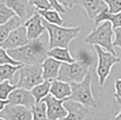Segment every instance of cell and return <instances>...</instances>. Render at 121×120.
<instances>
[{"mask_svg": "<svg viewBox=\"0 0 121 120\" xmlns=\"http://www.w3.org/2000/svg\"><path fill=\"white\" fill-rule=\"evenodd\" d=\"M48 51L44 43L39 38L30 41L27 44L14 50H8V54L20 62L22 65H35L42 64L48 58Z\"/></svg>", "mask_w": 121, "mask_h": 120, "instance_id": "1", "label": "cell"}, {"mask_svg": "<svg viewBox=\"0 0 121 120\" xmlns=\"http://www.w3.org/2000/svg\"><path fill=\"white\" fill-rule=\"evenodd\" d=\"M43 25L45 27L49 41L48 49L53 48H69V45L72 41L78 37L81 31V26L64 27L61 25H52L43 20Z\"/></svg>", "mask_w": 121, "mask_h": 120, "instance_id": "2", "label": "cell"}, {"mask_svg": "<svg viewBox=\"0 0 121 120\" xmlns=\"http://www.w3.org/2000/svg\"><path fill=\"white\" fill-rule=\"evenodd\" d=\"M113 35L114 29L111 23L108 21H105L97 25L91 33L86 35L83 42L87 44L93 46L98 45L113 55L117 56L115 47L113 45Z\"/></svg>", "mask_w": 121, "mask_h": 120, "instance_id": "3", "label": "cell"}, {"mask_svg": "<svg viewBox=\"0 0 121 120\" xmlns=\"http://www.w3.org/2000/svg\"><path fill=\"white\" fill-rule=\"evenodd\" d=\"M91 82L92 78L91 73H89L82 81L78 83H71V95L68 99L80 103L90 109L96 108L98 104L92 93Z\"/></svg>", "mask_w": 121, "mask_h": 120, "instance_id": "4", "label": "cell"}, {"mask_svg": "<svg viewBox=\"0 0 121 120\" xmlns=\"http://www.w3.org/2000/svg\"><path fill=\"white\" fill-rule=\"evenodd\" d=\"M94 50L98 57V65L96 68L98 82L100 86H103L110 75L112 68L118 63L121 59L118 56L113 55L98 45L94 46Z\"/></svg>", "mask_w": 121, "mask_h": 120, "instance_id": "5", "label": "cell"}, {"mask_svg": "<svg viewBox=\"0 0 121 120\" xmlns=\"http://www.w3.org/2000/svg\"><path fill=\"white\" fill-rule=\"evenodd\" d=\"M90 64L84 60H75L72 63H62L58 80L67 83L81 82L90 73Z\"/></svg>", "mask_w": 121, "mask_h": 120, "instance_id": "6", "label": "cell"}, {"mask_svg": "<svg viewBox=\"0 0 121 120\" xmlns=\"http://www.w3.org/2000/svg\"><path fill=\"white\" fill-rule=\"evenodd\" d=\"M19 80L16 83L17 88L31 90L35 86L43 82L42 64L23 65L19 71Z\"/></svg>", "mask_w": 121, "mask_h": 120, "instance_id": "7", "label": "cell"}, {"mask_svg": "<svg viewBox=\"0 0 121 120\" xmlns=\"http://www.w3.org/2000/svg\"><path fill=\"white\" fill-rule=\"evenodd\" d=\"M42 101H43L46 105V115L48 120L63 119L68 114L64 107L66 100L57 99L52 94H49Z\"/></svg>", "mask_w": 121, "mask_h": 120, "instance_id": "8", "label": "cell"}, {"mask_svg": "<svg viewBox=\"0 0 121 120\" xmlns=\"http://www.w3.org/2000/svg\"><path fill=\"white\" fill-rule=\"evenodd\" d=\"M5 3L23 22L28 20L36 12L29 0H5Z\"/></svg>", "mask_w": 121, "mask_h": 120, "instance_id": "9", "label": "cell"}, {"mask_svg": "<svg viewBox=\"0 0 121 120\" xmlns=\"http://www.w3.org/2000/svg\"><path fill=\"white\" fill-rule=\"evenodd\" d=\"M8 105L23 106L28 108H32L36 104L35 97L33 96L31 90L17 88L15 89L8 97Z\"/></svg>", "mask_w": 121, "mask_h": 120, "instance_id": "10", "label": "cell"}, {"mask_svg": "<svg viewBox=\"0 0 121 120\" xmlns=\"http://www.w3.org/2000/svg\"><path fill=\"white\" fill-rule=\"evenodd\" d=\"M24 26L26 28L27 37L30 41L37 40L45 33V27L43 25V19L37 12L33 16L24 23Z\"/></svg>", "mask_w": 121, "mask_h": 120, "instance_id": "11", "label": "cell"}, {"mask_svg": "<svg viewBox=\"0 0 121 120\" xmlns=\"http://www.w3.org/2000/svg\"><path fill=\"white\" fill-rule=\"evenodd\" d=\"M28 43H30V40L27 37L26 28L24 25H21L11 33L7 39L1 45V47L7 51L14 50L27 44Z\"/></svg>", "mask_w": 121, "mask_h": 120, "instance_id": "12", "label": "cell"}, {"mask_svg": "<svg viewBox=\"0 0 121 120\" xmlns=\"http://www.w3.org/2000/svg\"><path fill=\"white\" fill-rule=\"evenodd\" d=\"M3 115L6 120H33L32 108L23 106L7 105L3 110Z\"/></svg>", "mask_w": 121, "mask_h": 120, "instance_id": "13", "label": "cell"}, {"mask_svg": "<svg viewBox=\"0 0 121 120\" xmlns=\"http://www.w3.org/2000/svg\"><path fill=\"white\" fill-rule=\"evenodd\" d=\"M64 107L68 114L62 120H84L90 114V108L72 100H66Z\"/></svg>", "mask_w": 121, "mask_h": 120, "instance_id": "14", "label": "cell"}, {"mask_svg": "<svg viewBox=\"0 0 121 120\" xmlns=\"http://www.w3.org/2000/svg\"><path fill=\"white\" fill-rule=\"evenodd\" d=\"M79 4L84 9L88 17L92 21L95 20L101 12L108 8L104 0H80Z\"/></svg>", "mask_w": 121, "mask_h": 120, "instance_id": "15", "label": "cell"}, {"mask_svg": "<svg viewBox=\"0 0 121 120\" xmlns=\"http://www.w3.org/2000/svg\"><path fill=\"white\" fill-rule=\"evenodd\" d=\"M61 64H62V62H60L52 57H48L42 63L43 80L52 81V80H58Z\"/></svg>", "mask_w": 121, "mask_h": 120, "instance_id": "16", "label": "cell"}, {"mask_svg": "<svg viewBox=\"0 0 121 120\" xmlns=\"http://www.w3.org/2000/svg\"><path fill=\"white\" fill-rule=\"evenodd\" d=\"M50 94L60 100H67L71 95V86L70 83L59 80L52 81Z\"/></svg>", "mask_w": 121, "mask_h": 120, "instance_id": "17", "label": "cell"}, {"mask_svg": "<svg viewBox=\"0 0 121 120\" xmlns=\"http://www.w3.org/2000/svg\"><path fill=\"white\" fill-rule=\"evenodd\" d=\"M22 23L23 21L17 15H15L7 23H5L4 25H0V47L3 44V43L7 39V37L9 36L11 33L16 28H18L19 26H21Z\"/></svg>", "mask_w": 121, "mask_h": 120, "instance_id": "18", "label": "cell"}, {"mask_svg": "<svg viewBox=\"0 0 121 120\" xmlns=\"http://www.w3.org/2000/svg\"><path fill=\"white\" fill-rule=\"evenodd\" d=\"M48 57H52L62 63H72L75 59L71 54L69 48H53L48 51Z\"/></svg>", "mask_w": 121, "mask_h": 120, "instance_id": "19", "label": "cell"}, {"mask_svg": "<svg viewBox=\"0 0 121 120\" xmlns=\"http://www.w3.org/2000/svg\"><path fill=\"white\" fill-rule=\"evenodd\" d=\"M105 21H108L110 22L113 29H116L118 27H121V13L118 14H109L108 12V8L103 12H101L99 15L96 17V19L94 20V24L95 25H99V24L105 22Z\"/></svg>", "mask_w": 121, "mask_h": 120, "instance_id": "20", "label": "cell"}, {"mask_svg": "<svg viewBox=\"0 0 121 120\" xmlns=\"http://www.w3.org/2000/svg\"><path fill=\"white\" fill-rule=\"evenodd\" d=\"M51 85H52V81H50V80H44L43 82H42L41 84L35 86L34 89L31 90L32 94L35 97L36 104L40 103L45 97H47L50 94Z\"/></svg>", "mask_w": 121, "mask_h": 120, "instance_id": "21", "label": "cell"}, {"mask_svg": "<svg viewBox=\"0 0 121 120\" xmlns=\"http://www.w3.org/2000/svg\"><path fill=\"white\" fill-rule=\"evenodd\" d=\"M36 12L43 17V20H45L49 24L56 25H62L63 24V20L60 16V14L52 8L47 10H37Z\"/></svg>", "mask_w": 121, "mask_h": 120, "instance_id": "22", "label": "cell"}, {"mask_svg": "<svg viewBox=\"0 0 121 120\" xmlns=\"http://www.w3.org/2000/svg\"><path fill=\"white\" fill-rule=\"evenodd\" d=\"M23 65H12V64H0V82L5 80H11L14 79L15 74L18 72Z\"/></svg>", "mask_w": 121, "mask_h": 120, "instance_id": "23", "label": "cell"}, {"mask_svg": "<svg viewBox=\"0 0 121 120\" xmlns=\"http://www.w3.org/2000/svg\"><path fill=\"white\" fill-rule=\"evenodd\" d=\"M33 120H48L46 115V105L43 101L35 104L32 107Z\"/></svg>", "mask_w": 121, "mask_h": 120, "instance_id": "24", "label": "cell"}, {"mask_svg": "<svg viewBox=\"0 0 121 120\" xmlns=\"http://www.w3.org/2000/svg\"><path fill=\"white\" fill-rule=\"evenodd\" d=\"M17 89L16 84H11L9 80H5L0 82V99L2 100H7L8 97L11 93Z\"/></svg>", "mask_w": 121, "mask_h": 120, "instance_id": "25", "label": "cell"}, {"mask_svg": "<svg viewBox=\"0 0 121 120\" xmlns=\"http://www.w3.org/2000/svg\"><path fill=\"white\" fill-rule=\"evenodd\" d=\"M15 15V12L5 5V3L0 5V25H4L7 23Z\"/></svg>", "mask_w": 121, "mask_h": 120, "instance_id": "26", "label": "cell"}, {"mask_svg": "<svg viewBox=\"0 0 121 120\" xmlns=\"http://www.w3.org/2000/svg\"><path fill=\"white\" fill-rule=\"evenodd\" d=\"M0 64H12V65H22L20 62L14 60L10 55L8 54L7 50L0 47Z\"/></svg>", "mask_w": 121, "mask_h": 120, "instance_id": "27", "label": "cell"}, {"mask_svg": "<svg viewBox=\"0 0 121 120\" xmlns=\"http://www.w3.org/2000/svg\"><path fill=\"white\" fill-rule=\"evenodd\" d=\"M109 14L121 13V0H104Z\"/></svg>", "mask_w": 121, "mask_h": 120, "instance_id": "28", "label": "cell"}, {"mask_svg": "<svg viewBox=\"0 0 121 120\" xmlns=\"http://www.w3.org/2000/svg\"><path fill=\"white\" fill-rule=\"evenodd\" d=\"M33 6L37 10H47L52 9L50 3L48 0H29Z\"/></svg>", "mask_w": 121, "mask_h": 120, "instance_id": "29", "label": "cell"}, {"mask_svg": "<svg viewBox=\"0 0 121 120\" xmlns=\"http://www.w3.org/2000/svg\"><path fill=\"white\" fill-rule=\"evenodd\" d=\"M114 88H115L114 99H115L117 104L121 105V78L115 80Z\"/></svg>", "mask_w": 121, "mask_h": 120, "instance_id": "30", "label": "cell"}, {"mask_svg": "<svg viewBox=\"0 0 121 120\" xmlns=\"http://www.w3.org/2000/svg\"><path fill=\"white\" fill-rule=\"evenodd\" d=\"M48 1H49V3H50L52 9L58 11L60 14H65L66 13V9L60 5V2L58 0H48Z\"/></svg>", "mask_w": 121, "mask_h": 120, "instance_id": "31", "label": "cell"}, {"mask_svg": "<svg viewBox=\"0 0 121 120\" xmlns=\"http://www.w3.org/2000/svg\"><path fill=\"white\" fill-rule=\"evenodd\" d=\"M113 45H114V47H120L121 48V27L114 29Z\"/></svg>", "mask_w": 121, "mask_h": 120, "instance_id": "32", "label": "cell"}, {"mask_svg": "<svg viewBox=\"0 0 121 120\" xmlns=\"http://www.w3.org/2000/svg\"><path fill=\"white\" fill-rule=\"evenodd\" d=\"M58 1L65 9H71L80 2V0H58Z\"/></svg>", "mask_w": 121, "mask_h": 120, "instance_id": "33", "label": "cell"}, {"mask_svg": "<svg viewBox=\"0 0 121 120\" xmlns=\"http://www.w3.org/2000/svg\"><path fill=\"white\" fill-rule=\"evenodd\" d=\"M8 100H2L0 99V112L3 111L5 108V107L8 105Z\"/></svg>", "mask_w": 121, "mask_h": 120, "instance_id": "34", "label": "cell"}, {"mask_svg": "<svg viewBox=\"0 0 121 120\" xmlns=\"http://www.w3.org/2000/svg\"><path fill=\"white\" fill-rule=\"evenodd\" d=\"M111 120H121V109H120V111H119V112H118V113H117V115L115 116H114Z\"/></svg>", "mask_w": 121, "mask_h": 120, "instance_id": "35", "label": "cell"}, {"mask_svg": "<svg viewBox=\"0 0 121 120\" xmlns=\"http://www.w3.org/2000/svg\"><path fill=\"white\" fill-rule=\"evenodd\" d=\"M3 3H5V0H0V5L3 4Z\"/></svg>", "mask_w": 121, "mask_h": 120, "instance_id": "36", "label": "cell"}, {"mask_svg": "<svg viewBox=\"0 0 121 120\" xmlns=\"http://www.w3.org/2000/svg\"><path fill=\"white\" fill-rule=\"evenodd\" d=\"M0 120H6V119H5V118H4V117H1V118H0Z\"/></svg>", "mask_w": 121, "mask_h": 120, "instance_id": "37", "label": "cell"}, {"mask_svg": "<svg viewBox=\"0 0 121 120\" xmlns=\"http://www.w3.org/2000/svg\"><path fill=\"white\" fill-rule=\"evenodd\" d=\"M60 120H62V119H60Z\"/></svg>", "mask_w": 121, "mask_h": 120, "instance_id": "38", "label": "cell"}]
</instances>
